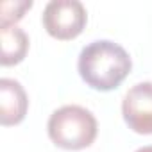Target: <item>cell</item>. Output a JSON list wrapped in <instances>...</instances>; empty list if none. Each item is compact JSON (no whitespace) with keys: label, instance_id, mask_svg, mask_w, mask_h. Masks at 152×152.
I'll return each instance as SVG.
<instances>
[{"label":"cell","instance_id":"obj_1","mask_svg":"<svg viewBox=\"0 0 152 152\" xmlns=\"http://www.w3.org/2000/svg\"><path fill=\"white\" fill-rule=\"evenodd\" d=\"M77 68L81 79L90 88L111 91L127 79L132 61L122 45L109 39H97L81 50Z\"/></svg>","mask_w":152,"mask_h":152},{"label":"cell","instance_id":"obj_2","mask_svg":"<svg viewBox=\"0 0 152 152\" xmlns=\"http://www.w3.org/2000/svg\"><path fill=\"white\" fill-rule=\"evenodd\" d=\"M48 136L59 148L83 150L88 148L99 132L95 115L77 104H70L56 109L47 124Z\"/></svg>","mask_w":152,"mask_h":152},{"label":"cell","instance_id":"obj_3","mask_svg":"<svg viewBox=\"0 0 152 152\" xmlns=\"http://www.w3.org/2000/svg\"><path fill=\"white\" fill-rule=\"evenodd\" d=\"M88 22V13L79 0H50L41 15L45 31L61 41L77 38Z\"/></svg>","mask_w":152,"mask_h":152},{"label":"cell","instance_id":"obj_4","mask_svg":"<svg viewBox=\"0 0 152 152\" xmlns=\"http://www.w3.org/2000/svg\"><path fill=\"white\" fill-rule=\"evenodd\" d=\"M122 115L129 129L138 134H152V83L134 84L122 100Z\"/></svg>","mask_w":152,"mask_h":152},{"label":"cell","instance_id":"obj_5","mask_svg":"<svg viewBox=\"0 0 152 152\" xmlns=\"http://www.w3.org/2000/svg\"><path fill=\"white\" fill-rule=\"evenodd\" d=\"M29 109V99L23 86L9 77L0 79V122L4 127L23 122Z\"/></svg>","mask_w":152,"mask_h":152},{"label":"cell","instance_id":"obj_6","mask_svg":"<svg viewBox=\"0 0 152 152\" xmlns=\"http://www.w3.org/2000/svg\"><path fill=\"white\" fill-rule=\"evenodd\" d=\"M0 43H2V54H0L2 66H13L25 59L29 50V36L23 29L16 25L0 27Z\"/></svg>","mask_w":152,"mask_h":152},{"label":"cell","instance_id":"obj_7","mask_svg":"<svg viewBox=\"0 0 152 152\" xmlns=\"http://www.w3.org/2000/svg\"><path fill=\"white\" fill-rule=\"evenodd\" d=\"M32 7L31 0H16V2H2L0 6V27H13L16 22H20Z\"/></svg>","mask_w":152,"mask_h":152},{"label":"cell","instance_id":"obj_8","mask_svg":"<svg viewBox=\"0 0 152 152\" xmlns=\"http://www.w3.org/2000/svg\"><path fill=\"white\" fill-rule=\"evenodd\" d=\"M134 152H152V145H147V147H140L138 150H134Z\"/></svg>","mask_w":152,"mask_h":152}]
</instances>
